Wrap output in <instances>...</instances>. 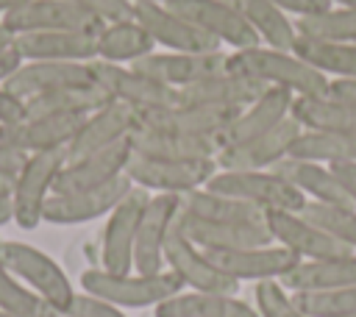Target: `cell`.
Masks as SVG:
<instances>
[{
  "label": "cell",
  "instance_id": "7dc6e473",
  "mask_svg": "<svg viewBox=\"0 0 356 317\" xmlns=\"http://www.w3.org/2000/svg\"><path fill=\"white\" fill-rule=\"evenodd\" d=\"M22 114H25L22 100H17V97L0 83V128H3V125H14V122H19Z\"/></svg>",
  "mask_w": 356,
  "mask_h": 317
},
{
  "label": "cell",
  "instance_id": "f6af8a7d",
  "mask_svg": "<svg viewBox=\"0 0 356 317\" xmlns=\"http://www.w3.org/2000/svg\"><path fill=\"white\" fill-rule=\"evenodd\" d=\"M70 314L72 317H125V311L120 306H111L95 295H86V292H78L72 306H70Z\"/></svg>",
  "mask_w": 356,
  "mask_h": 317
},
{
  "label": "cell",
  "instance_id": "ac0fdd59",
  "mask_svg": "<svg viewBox=\"0 0 356 317\" xmlns=\"http://www.w3.org/2000/svg\"><path fill=\"white\" fill-rule=\"evenodd\" d=\"M131 156H134V147H131V136H128L111 147L86 153L78 158H67L56 178L53 192H81V189L106 186V184L117 181L120 175H125Z\"/></svg>",
  "mask_w": 356,
  "mask_h": 317
},
{
  "label": "cell",
  "instance_id": "277c9868",
  "mask_svg": "<svg viewBox=\"0 0 356 317\" xmlns=\"http://www.w3.org/2000/svg\"><path fill=\"white\" fill-rule=\"evenodd\" d=\"M206 186L261 211H300L306 203V197L275 170H217Z\"/></svg>",
  "mask_w": 356,
  "mask_h": 317
},
{
  "label": "cell",
  "instance_id": "4dcf8cb0",
  "mask_svg": "<svg viewBox=\"0 0 356 317\" xmlns=\"http://www.w3.org/2000/svg\"><path fill=\"white\" fill-rule=\"evenodd\" d=\"M156 317H259L256 306L239 300L236 295H220V292H178L159 303Z\"/></svg>",
  "mask_w": 356,
  "mask_h": 317
},
{
  "label": "cell",
  "instance_id": "8992f818",
  "mask_svg": "<svg viewBox=\"0 0 356 317\" xmlns=\"http://www.w3.org/2000/svg\"><path fill=\"white\" fill-rule=\"evenodd\" d=\"M214 172H217L214 158L178 161V158H150L139 153H134L125 167L131 184L150 195H186L192 189L206 186Z\"/></svg>",
  "mask_w": 356,
  "mask_h": 317
},
{
  "label": "cell",
  "instance_id": "74e56055",
  "mask_svg": "<svg viewBox=\"0 0 356 317\" xmlns=\"http://www.w3.org/2000/svg\"><path fill=\"white\" fill-rule=\"evenodd\" d=\"M286 158L298 161H314V164H342V161H356V133H339V131H309L303 128Z\"/></svg>",
  "mask_w": 356,
  "mask_h": 317
},
{
  "label": "cell",
  "instance_id": "d6a6232c",
  "mask_svg": "<svg viewBox=\"0 0 356 317\" xmlns=\"http://www.w3.org/2000/svg\"><path fill=\"white\" fill-rule=\"evenodd\" d=\"M97 44V61L106 64H134L156 50V42L136 19L108 22L95 36Z\"/></svg>",
  "mask_w": 356,
  "mask_h": 317
},
{
  "label": "cell",
  "instance_id": "f35d334b",
  "mask_svg": "<svg viewBox=\"0 0 356 317\" xmlns=\"http://www.w3.org/2000/svg\"><path fill=\"white\" fill-rule=\"evenodd\" d=\"M298 36L328 39V42H356V6H331L320 14L295 19Z\"/></svg>",
  "mask_w": 356,
  "mask_h": 317
},
{
  "label": "cell",
  "instance_id": "bcb514c9",
  "mask_svg": "<svg viewBox=\"0 0 356 317\" xmlns=\"http://www.w3.org/2000/svg\"><path fill=\"white\" fill-rule=\"evenodd\" d=\"M270 3L278 6L286 17H295V19H300V17H312V14H320V11L331 8V6L323 3V0H270Z\"/></svg>",
  "mask_w": 356,
  "mask_h": 317
},
{
  "label": "cell",
  "instance_id": "f5cc1de1",
  "mask_svg": "<svg viewBox=\"0 0 356 317\" xmlns=\"http://www.w3.org/2000/svg\"><path fill=\"white\" fill-rule=\"evenodd\" d=\"M14 222V206H11V195H0V228Z\"/></svg>",
  "mask_w": 356,
  "mask_h": 317
},
{
  "label": "cell",
  "instance_id": "9f6ffc18",
  "mask_svg": "<svg viewBox=\"0 0 356 317\" xmlns=\"http://www.w3.org/2000/svg\"><path fill=\"white\" fill-rule=\"evenodd\" d=\"M11 44H14V36H11V33L3 28V22H0V50H8Z\"/></svg>",
  "mask_w": 356,
  "mask_h": 317
},
{
  "label": "cell",
  "instance_id": "db71d44e",
  "mask_svg": "<svg viewBox=\"0 0 356 317\" xmlns=\"http://www.w3.org/2000/svg\"><path fill=\"white\" fill-rule=\"evenodd\" d=\"M31 0H0V17L3 14H8V11H14V8H22V6H28Z\"/></svg>",
  "mask_w": 356,
  "mask_h": 317
},
{
  "label": "cell",
  "instance_id": "44dd1931",
  "mask_svg": "<svg viewBox=\"0 0 356 317\" xmlns=\"http://www.w3.org/2000/svg\"><path fill=\"white\" fill-rule=\"evenodd\" d=\"M86 117L81 114H33L22 117L14 125H3L0 136L22 153H44V150H67L78 136Z\"/></svg>",
  "mask_w": 356,
  "mask_h": 317
},
{
  "label": "cell",
  "instance_id": "6da1fadb",
  "mask_svg": "<svg viewBox=\"0 0 356 317\" xmlns=\"http://www.w3.org/2000/svg\"><path fill=\"white\" fill-rule=\"evenodd\" d=\"M225 70L239 72L267 89H286L295 97H317L328 92V78L309 67L292 50H275L267 44L234 50L225 56Z\"/></svg>",
  "mask_w": 356,
  "mask_h": 317
},
{
  "label": "cell",
  "instance_id": "d590c367",
  "mask_svg": "<svg viewBox=\"0 0 356 317\" xmlns=\"http://www.w3.org/2000/svg\"><path fill=\"white\" fill-rule=\"evenodd\" d=\"M292 53H298L309 67H314L328 81L356 78V42H328V39L298 36L292 44Z\"/></svg>",
  "mask_w": 356,
  "mask_h": 317
},
{
  "label": "cell",
  "instance_id": "5b68a950",
  "mask_svg": "<svg viewBox=\"0 0 356 317\" xmlns=\"http://www.w3.org/2000/svg\"><path fill=\"white\" fill-rule=\"evenodd\" d=\"M67 161V150H44L31 153L19 172L14 175L11 186V206H14V225L22 231H33L42 222V211L47 197L53 195L56 178Z\"/></svg>",
  "mask_w": 356,
  "mask_h": 317
},
{
  "label": "cell",
  "instance_id": "9a60e30c",
  "mask_svg": "<svg viewBox=\"0 0 356 317\" xmlns=\"http://www.w3.org/2000/svg\"><path fill=\"white\" fill-rule=\"evenodd\" d=\"M167 6L220 44H228L234 50L261 44L259 36L253 33V28L225 0H172Z\"/></svg>",
  "mask_w": 356,
  "mask_h": 317
},
{
  "label": "cell",
  "instance_id": "4fadbf2b",
  "mask_svg": "<svg viewBox=\"0 0 356 317\" xmlns=\"http://www.w3.org/2000/svg\"><path fill=\"white\" fill-rule=\"evenodd\" d=\"M3 28L11 36L22 33H42V31H83L97 33L103 25L89 17L72 0H31L22 8H14L0 17Z\"/></svg>",
  "mask_w": 356,
  "mask_h": 317
},
{
  "label": "cell",
  "instance_id": "94428289",
  "mask_svg": "<svg viewBox=\"0 0 356 317\" xmlns=\"http://www.w3.org/2000/svg\"><path fill=\"white\" fill-rule=\"evenodd\" d=\"M0 317H14V314H6V311H0Z\"/></svg>",
  "mask_w": 356,
  "mask_h": 317
},
{
  "label": "cell",
  "instance_id": "8d00e7d4",
  "mask_svg": "<svg viewBox=\"0 0 356 317\" xmlns=\"http://www.w3.org/2000/svg\"><path fill=\"white\" fill-rule=\"evenodd\" d=\"M106 103H111V97L100 83L67 86V89H56V92L25 100L22 117H33V114H81V117H89L92 111L103 108Z\"/></svg>",
  "mask_w": 356,
  "mask_h": 317
},
{
  "label": "cell",
  "instance_id": "52a82bcc",
  "mask_svg": "<svg viewBox=\"0 0 356 317\" xmlns=\"http://www.w3.org/2000/svg\"><path fill=\"white\" fill-rule=\"evenodd\" d=\"M164 270L175 273L181 278V284L195 289V292H220V295H236L239 292V281L228 278L225 273H220L211 264V259L184 234L181 220H175L170 234H167V242H164Z\"/></svg>",
  "mask_w": 356,
  "mask_h": 317
},
{
  "label": "cell",
  "instance_id": "b9f144b4",
  "mask_svg": "<svg viewBox=\"0 0 356 317\" xmlns=\"http://www.w3.org/2000/svg\"><path fill=\"white\" fill-rule=\"evenodd\" d=\"M0 311L14 317H44V300L0 261Z\"/></svg>",
  "mask_w": 356,
  "mask_h": 317
},
{
  "label": "cell",
  "instance_id": "3957f363",
  "mask_svg": "<svg viewBox=\"0 0 356 317\" xmlns=\"http://www.w3.org/2000/svg\"><path fill=\"white\" fill-rule=\"evenodd\" d=\"M0 261L28 286L33 289L47 309L53 311H70L72 300H75V286L67 278V273L61 270V264L47 256L44 250L19 242V239H3L0 245Z\"/></svg>",
  "mask_w": 356,
  "mask_h": 317
},
{
  "label": "cell",
  "instance_id": "816d5d0a",
  "mask_svg": "<svg viewBox=\"0 0 356 317\" xmlns=\"http://www.w3.org/2000/svg\"><path fill=\"white\" fill-rule=\"evenodd\" d=\"M19 56H17V50H14V44L8 47V50H0V83H6V78L19 67Z\"/></svg>",
  "mask_w": 356,
  "mask_h": 317
},
{
  "label": "cell",
  "instance_id": "6f0895ef",
  "mask_svg": "<svg viewBox=\"0 0 356 317\" xmlns=\"http://www.w3.org/2000/svg\"><path fill=\"white\" fill-rule=\"evenodd\" d=\"M328 6H356V0H323Z\"/></svg>",
  "mask_w": 356,
  "mask_h": 317
},
{
  "label": "cell",
  "instance_id": "5bb4252c",
  "mask_svg": "<svg viewBox=\"0 0 356 317\" xmlns=\"http://www.w3.org/2000/svg\"><path fill=\"white\" fill-rule=\"evenodd\" d=\"M134 19L150 33L156 47H164L170 53H214V50H222L220 42L206 36L200 28H195L189 19L175 14L170 6L139 3V6H134Z\"/></svg>",
  "mask_w": 356,
  "mask_h": 317
},
{
  "label": "cell",
  "instance_id": "ee69618b",
  "mask_svg": "<svg viewBox=\"0 0 356 317\" xmlns=\"http://www.w3.org/2000/svg\"><path fill=\"white\" fill-rule=\"evenodd\" d=\"M72 3L81 6L89 17H95L100 25L134 19V3L128 0H72Z\"/></svg>",
  "mask_w": 356,
  "mask_h": 317
},
{
  "label": "cell",
  "instance_id": "f546056e",
  "mask_svg": "<svg viewBox=\"0 0 356 317\" xmlns=\"http://www.w3.org/2000/svg\"><path fill=\"white\" fill-rule=\"evenodd\" d=\"M184 234L200 250H236V247H259L273 245L267 225H228V222H206L195 217H178Z\"/></svg>",
  "mask_w": 356,
  "mask_h": 317
},
{
  "label": "cell",
  "instance_id": "680465c9",
  "mask_svg": "<svg viewBox=\"0 0 356 317\" xmlns=\"http://www.w3.org/2000/svg\"><path fill=\"white\" fill-rule=\"evenodd\" d=\"M44 317H72V314H70V311H53V309H47Z\"/></svg>",
  "mask_w": 356,
  "mask_h": 317
},
{
  "label": "cell",
  "instance_id": "60d3db41",
  "mask_svg": "<svg viewBox=\"0 0 356 317\" xmlns=\"http://www.w3.org/2000/svg\"><path fill=\"white\" fill-rule=\"evenodd\" d=\"M300 214L356 253V209L353 206H328V203L306 200Z\"/></svg>",
  "mask_w": 356,
  "mask_h": 317
},
{
  "label": "cell",
  "instance_id": "ffe728a7",
  "mask_svg": "<svg viewBox=\"0 0 356 317\" xmlns=\"http://www.w3.org/2000/svg\"><path fill=\"white\" fill-rule=\"evenodd\" d=\"M267 231L275 245L292 250L298 259H328L353 253L348 245L325 234L300 211H267Z\"/></svg>",
  "mask_w": 356,
  "mask_h": 317
},
{
  "label": "cell",
  "instance_id": "7c38bea8",
  "mask_svg": "<svg viewBox=\"0 0 356 317\" xmlns=\"http://www.w3.org/2000/svg\"><path fill=\"white\" fill-rule=\"evenodd\" d=\"M95 81L108 92L111 100L131 106L134 111H153L178 103V92L142 75L128 64H106L95 58Z\"/></svg>",
  "mask_w": 356,
  "mask_h": 317
},
{
  "label": "cell",
  "instance_id": "484cf974",
  "mask_svg": "<svg viewBox=\"0 0 356 317\" xmlns=\"http://www.w3.org/2000/svg\"><path fill=\"white\" fill-rule=\"evenodd\" d=\"M267 86L239 75V72H231V70H222V72H214L192 86H184L178 89V103H189V106H214V108H245L248 103H253L259 95H264Z\"/></svg>",
  "mask_w": 356,
  "mask_h": 317
},
{
  "label": "cell",
  "instance_id": "4316f807",
  "mask_svg": "<svg viewBox=\"0 0 356 317\" xmlns=\"http://www.w3.org/2000/svg\"><path fill=\"white\" fill-rule=\"evenodd\" d=\"M181 214L206 220V222H228V225H267V211L239 200L220 195L209 186L192 189L181 195Z\"/></svg>",
  "mask_w": 356,
  "mask_h": 317
},
{
  "label": "cell",
  "instance_id": "f1b7e54d",
  "mask_svg": "<svg viewBox=\"0 0 356 317\" xmlns=\"http://www.w3.org/2000/svg\"><path fill=\"white\" fill-rule=\"evenodd\" d=\"M131 147L139 156L150 158H178V161H197V158H217V139L214 136H186L153 128H134Z\"/></svg>",
  "mask_w": 356,
  "mask_h": 317
},
{
  "label": "cell",
  "instance_id": "83f0119b",
  "mask_svg": "<svg viewBox=\"0 0 356 317\" xmlns=\"http://www.w3.org/2000/svg\"><path fill=\"white\" fill-rule=\"evenodd\" d=\"M348 284H356V253L328 256V259H300L281 278V286L286 292H325Z\"/></svg>",
  "mask_w": 356,
  "mask_h": 317
},
{
  "label": "cell",
  "instance_id": "f907efd6",
  "mask_svg": "<svg viewBox=\"0 0 356 317\" xmlns=\"http://www.w3.org/2000/svg\"><path fill=\"white\" fill-rule=\"evenodd\" d=\"M328 92H331L334 97H342V100H348V103H353V106H356V78L331 81V83H328Z\"/></svg>",
  "mask_w": 356,
  "mask_h": 317
},
{
  "label": "cell",
  "instance_id": "e0dca14e",
  "mask_svg": "<svg viewBox=\"0 0 356 317\" xmlns=\"http://www.w3.org/2000/svg\"><path fill=\"white\" fill-rule=\"evenodd\" d=\"M300 131H303V125L289 114L275 128H270L248 142L220 150L214 158L217 170H273L275 164H281L289 156V147Z\"/></svg>",
  "mask_w": 356,
  "mask_h": 317
},
{
  "label": "cell",
  "instance_id": "8fae6325",
  "mask_svg": "<svg viewBox=\"0 0 356 317\" xmlns=\"http://www.w3.org/2000/svg\"><path fill=\"white\" fill-rule=\"evenodd\" d=\"M181 214V195H150L136 228L134 273L156 275L164 270V242Z\"/></svg>",
  "mask_w": 356,
  "mask_h": 317
},
{
  "label": "cell",
  "instance_id": "681fc988",
  "mask_svg": "<svg viewBox=\"0 0 356 317\" xmlns=\"http://www.w3.org/2000/svg\"><path fill=\"white\" fill-rule=\"evenodd\" d=\"M331 172L337 175V181L342 184L345 195L350 197L353 209H356V161H342V164H331Z\"/></svg>",
  "mask_w": 356,
  "mask_h": 317
},
{
  "label": "cell",
  "instance_id": "6125c7cd",
  "mask_svg": "<svg viewBox=\"0 0 356 317\" xmlns=\"http://www.w3.org/2000/svg\"><path fill=\"white\" fill-rule=\"evenodd\" d=\"M350 317H356V314H350Z\"/></svg>",
  "mask_w": 356,
  "mask_h": 317
},
{
  "label": "cell",
  "instance_id": "9c48e42d",
  "mask_svg": "<svg viewBox=\"0 0 356 317\" xmlns=\"http://www.w3.org/2000/svg\"><path fill=\"white\" fill-rule=\"evenodd\" d=\"M134 189L128 175H120L117 181L97 186V189H81V192H53L44 203L42 222L50 225H81L89 220L108 217L114 206Z\"/></svg>",
  "mask_w": 356,
  "mask_h": 317
},
{
  "label": "cell",
  "instance_id": "603a6c76",
  "mask_svg": "<svg viewBox=\"0 0 356 317\" xmlns=\"http://www.w3.org/2000/svg\"><path fill=\"white\" fill-rule=\"evenodd\" d=\"M234 114H236L234 108L175 103L167 108L136 111V128H153V131H170V133H186V136H214L217 139V133L231 122Z\"/></svg>",
  "mask_w": 356,
  "mask_h": 317
},
{
  "label": "cell",
  "instance_id": "91938a15",
  "mask_svg": "<svg viewBox=\"0 0 356 317\" xmlns=\"http://www.w3.org/2000/svg\"><path fill=\"white\" fill-rule=\"evenodd\" d=\"M128 3H134V6H139V3H159V6H167V3H172V0H128Z\"/></svg>",
  "mask_w": 356,
  "mask_h": 317
},
{
  "label": "cell",
  "instance_id": "c3c4849f",
  "mask_svg": "<svg viewBox=\"0 0 356 317\" xmlns=\"http://www.w3.org/2000/svg\"><path fill=\"white\" fill-rule=\"evenodd\" d=\"M25 158H28V153L17 150L14 145H8V142L0 136V172H3V175H17L19 167L25 164Z\"/></svg>",
  "mask_w": 356,
  "mask_h": 317
},
{
  "label": "cell",
  "instance_id": "e575fe53",
  "mask_svg": "<svg viewBox=\"0 0 356 317\" xmlns=\"http://www.w3.org/2000/svg\"><path fill=\"white\" fill-rule=\"evenodd\" d=\"M289 114L309 131L356 133V106L342 97H334L331 92L317 97H295Z\"/></svg>",
  "mask_w": 356,
  "mask_h": 317
},
{
  "label": "cell",
  "instance_id": "2e32d148",
  "mask_svg": "<svg viewBox=\"0 0 356 317\" xmlns=\"http://www.w3.org/2000/svg\"><path fill=\"white\" fill-rule=\"evenodd\" d=\"M211 264L234 281H281L300 259L281 245L236 247V250H203Z\"/></svg>",
  "mask_w": 356,
  "mask_h": 317
},
{
  "label": "cell",
  "instance_id": "1f68e13d",
  "mask_svg": "<svg viewBox=\"0 0 356 317\" xmlns=\"http://www.w3.org/2000/svg\"><path fill=\"white\" fill-rule=\"evenodd\" d=\"M278 175H284L306 200L314 203H328V206H353L350 197L345 195L342 184L325 164L314 161H298V158H284L281 164L273 167Z\"/></svg>",
  "mask_w": 356,
  "mask_h": 317
},
{
  "label": "cell",
  "instance_id": "be15d7a7",
  "mask_svg": "<svg viewBox=\"0 0 356 317\" xmlns=\"http://www.w3.org/2000/svg\"><path fill=\"white\" fill-rule=\"evenodd\" d=\"M0 245H3V239H0Z\"/></svg>",
  "mask_w": 356,
  "mask_h": 317
},
{
  "label": "cell",
  "instance_id": "d6986e66",
  "mask_svg": "<svg viewBox=\"0 0 356 317\" xmlns=\"http://www.w3.org/2000/svg\"><path fill=\"white\" fill-rule=\"evenodd\" d=\"M225 56L222 50H214V53H170V50H153L150 56L128 64L134 70H139L142 75L170 86V89H184V86H192L214 72H222L225 70Z\"/></svg>",
  "mask_w": 356,
  "mask_h": 317
},
{
  "label": "cell",
  "instance_id": "11a10c76",
  "mask_svg": "<svg viewBox=\"0 0 356 317\" xmlns=\"http://www.w3.org/2000/svg\"><path fill=\"white\" fill-rule=\"evenodd\" d=\"M11 186H14V175L0 172V195H11Z\"/></svg>",
  "mask_w": 356,
  "mask_h": 317
},
{
  "label": "cell",
  "instance_id": "30bf717a",
  "mask_svg": "<svg viewBox=\"0 0 356 317\" xmlns=\"http://www.w3.org/2000/svg\"><path fill=\"white\" fill-rule=\"evenodd\" d=\"M95 81V61H19L6 78V89L17 100H31L67 86H86Z\"/></svg>",
  "mask_w": 356,
  "mask_h": 317
},
{
  "label": "cell",
  "instance_id": "ab89813d",
  "mask_svg": "<svg viewBox=\"0 0 356 317\" xmlns=\"http://www.w3.org/2000/svg\"><path fill=\"white\" fill-rule=\"evenodd\" d=\"M295 306L309 317H350L356 314V284L325 292H289Z\"/></svg>",
  "mask_w": 356,
  "mask_h": 317
},
{
  "label": "cell",
  "instance_id": "836d02e7",
  "mask_svg": "<svg viewBox=\"0 0 356 317\" xmlns=\"http://www.w3.org/2000/svg\"><path fill=\"white\" fill-rule=\"evenodd\" d=\"M239 11V17L253 28L261 44L275 47V50H292L298 39L295 19H289L278 6L270 0H225Z\"/></svg>",
  "mask_w": 356,
  "mask_h": 317
},
{
  "label": "cell",
  "instance_id": "7a4b0ae2",
  "mask_svg": "<svg viewBox=\"0 0 356 317\" xmlns=\"http://www.w3.org/2000/svg\"><path fill=\"white\" fill-rule=\"evenodd\" d=\"M184 289L181 278L170 270H161L156 275H142V273H108L103 267H92L81 273V292L95 295L111 306L120 309H147L159 306L167 298L178 295Z\"/></svg>",
  "mask_w": 356,
  "mask_h": 317
},
{
  "label": "cell",
  "instance_id": "7402d4cb",
  "mask_svg": "<svg viewBox=\"0 0 356 317\" xmlns=\"http://www.w3.org/2000/svg\"><path fill=\"white\" fill-rule=\"evenodd\" d=\"M295 95L286 89H267L264 95H259L253 103H248L245 108H239L231 122L217 133V153L225 147H234L239 142H248L270 128H275L278 122H284L292 111Z\"/></svg>",
  "mask_w": 356,
  "mask_h": 317
},
{
  "label": "cell",
  "instance_id": "d4e9b609",
  "mask_svg": "<svg viewBox=\"0 0 356 317\" xmlns=\"http://www.w3.org/2000/svg\"><path fill=\"white\" fill-rule=\"evenodd\" d=\"M136 128V111L125 103H106L103 108L92 111L78 136L72 139V145L67 147V158H78V156H86V153H95V150H103V147H111L122 139H128Z\"/></svg>",
  "mask_w": 356,
  "mask_h": 317
},
{
  "label": "cell",
  "instance_id": "7bdbcfd3",
  "mask_svg": "<svg viewBox=\"0 0 356 317\" xmlns=\"http://www.w3.org/2000/svg\"><path fill=\"white\" fill-rule=\"evenodd\" d=\"M253 298L259 317H309L295 306L292 295L281 286V281H259Z\"/></svg>",
  "mask_w": 356,
  "mask_h": 317
},
{
  "label": "cell",
  "instance_id": "ba28073f",
  "mask_svg": "<svg viewBox=\"0 0 356 317\" xmlns=\"http://www.w3.org/2000/svg\"><path fill=\"white\" fill-rule=\"evenodd\" d=\"M150 192L134 186L106 217L100 236V267L108 273H134V242Z\"/></svg>",
  "mask_w": 356,
  "mask_h": 317
},
{
  "label": "cell",
  "instance_id": "cb8c5ba5",
  "mask_svg": "<svg viewBox=\"0 0 356 317\" xmlns=\"http://www.w3.org/2000/svg\"><path fill=\"white\" fill-rule=\"evenodd\" d=\"M97 33L83 31H42L14 36V50L22 61H95Z\"/></svg>",
  "mask_w": 356,
  "mask_h": 317
}]
</instances>
